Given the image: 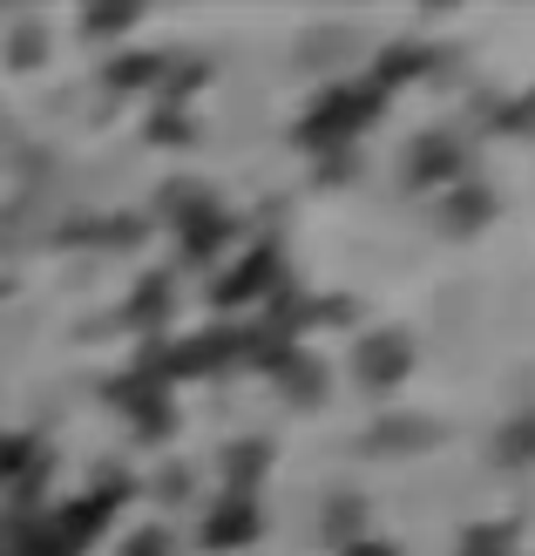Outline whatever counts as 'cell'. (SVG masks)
Returning a JSON list of instances; mask_svg holds the SVG:
<instances>
[{
  "instance_id": "6da1fadb",
  "label": "cell",
  "mask_w": 535,
  "mask_h": 556,
  "mask_svg": "<svg viewBox=\"0 0 535 556\" xmlns=\"http://www.w3.org/2000/svg\"><path fill=\"white\" fill-rule=\"evenodd\" d=\"M380 109H386V96L373 89V81H340V89H326L319 109L298 123V143H305V150H332V156H340L359 129H373V123H380Z\"/></svg>"
},
{
  "instance_id": "7a4b0ae2",
  "label": "cell",
  "mask_w": 535,
  "mask_h": 556,
  "mask_svg": "<svg viewBox=\"0 0 535 556\" xmlns=\"http://www.w3.org/2000/svg\"><path fill=\"white\" fill-rule=\"evenodd\" d=\"M413 359H420L413 332H400V326H373V332L359 340V353H353V374H359L366 394H393V387L413 374Z\"/></svg>"
},
{
  "instance_id": "3957f363",
  "label": "cell",
  "mask_w": 535,
  "mask_h": 556,
  "mask_svg": "<svg viewBox=\"0 0 535 556\" xmlns=\"http://www.w3.org/2000/svg\"><path fill=\"white\" fill-rule=\"evenodd\" d=\"M271 292H285V258H278L271 244H258V252H244V258H238V271H224L217 286H211V305L238 313V305L271 299Z\"/></svg>"
},
{
  "instance_id": "277c9868",
  "label": "cell",
  "mask_w": 535,
  "mask_h": 556,
  "mask_svg": "<svg viewBox=\"0 0 535 556\" xmlns=\"http://www.w3.org/2000/svg\"><path fill=\"white\" fill-rule=\"evenodd\" d=\"M204 549H244V543H258L265 536V509H258V495H217V503L204 509Z\"/></svg>"
},
{
  "instance_id": "5b68a950",
  "label": "cell",
  "mask_w": 535,
  "mask_h": 556,
  "mask_svg": "<svg viewBox=\"0 0 535 556\" xmlns=\"http://www.w3.org/2000/svg\"><path fill=\"white\" fill-rule=\"evenodd\" d=\"M461 177H468L461 136L434 129V136H420V143L407 150V184H413V190H441V184H461Z\"/></svg>"
},
{
  "instance_id": "8992f818",
  "label": "cell",
  "mask_w": 535,
  "mask_h": 556,
  "mask_svg": "<svg viewBox=\"0 0 535 556\" xmlns=\"http://www.w3.org/2000/svg\"><path fill=\"white\" fill-rule=\"evenodd\" d=\"M238 359V332L231 326H211L204 340H183L170 359H163V380H183V374H224Z\"/></svg>"
},
{
  "instance_id": "52a82bcc",
  "label": "cell",
  "mask_w": 535,
  "mask_h": 556,
  "mask_svg": "<svg viewBox=\"0 0 535 556\" xmlns=\"http://www.w3.org/2000/svg\"><path fill=\"white\" fill-rule=\"evenodd\" d=\"M271 374H278V387H285V401H292V407H319V401H326V367H319V359H305L298 346L278 359Z\"/></svg>"
},
{
  "instance_id": "ba28073f",
  "label": "cell",
  "mask_w": 535,
  "mask_h": 556,
  "mask_svg": "<svg viewBox=\"0 0 535 556\" xmlns=\"http://www.w3.org/2000/svg\"><path fill=\"white\" fill-rule=\"evenodd\" d=\"M413 448H434V421H413V414H393L366 434V455H413Z\"/></svg>"
},
{
  "instance_id": "9c48e42d",
  "label": "cell",
  "mask_w": 535,
  "mask_h": 556,
  "mask_svg": "<svg viewBox=\"0 0 535 556\" xmlns=\"http://www.w3.org/2000/svg\"><path fill=\"white\" fill-rule=\"evenodd\" d=\"M265 468H271V448H258V441H231V448H224V495H258Z\"/></svg>"
},
{
  "instance_id": "30bf717a",
  "label": "cell",
  "mask_w": 535,
  "mask_h": 556,
  "mask_svg": "<svg viewBox=\"0 0 535 556\" xmlns=\"http://www.w3.org/2000/svg\"><path fill=\"white\" fill-rule=\"evenodd\" d=\"M14 556H81V543H75V530L62 516H35V522H21Z\"/></svg>"
},
{
  "instance_id": "8fae6325",
  "label": "cell",
  "mask_w": 535,
  "mask_h": 556,
  "mask_svg": "<svg viewBox=\"0 0 535 556\" xmlns=\"http://www.w3.org/2000/svg\"><path fill=\"white\" fill-rule=\"evenodd\" d=\"M447 231H455V238H468V231H482L488 225V217H495V190L488 184H461L455 190V198H447Z\"/></svg>"
},
{
  "instance_id": "7c38bea8",
  "label": "cell",
  "mask_w": 535,
  "mask_h": 556,
  "mask_svg": "<svg viewBox=\"0 0 535 556\" xmlns=\"http://www.w3.org/2000/svg\"><path fill=\"white\" fill-rule=\"evenodd\" d=\"M183 225V258H211L224 238H231V217H224L217 204H196L190 217H177Z\"/></svg>"
},
{
  "instance_id": "4fadbf2b",
  "label": "cell",
  "mask_w": 535,
  "mask_h": 556,
  "mask_svg": "<svg viewBox=\"0 0 535 556\" xmlns=\"http://www.w3.org/2000/svg\"><path fill=\"white\" fill-rule=\"evenodd\" d=\"M428 68H434V54H428V48H413V41H393V48L380 54V62H373V89H380V96H393L407 75H428Z\"/></svg>"
},
{
  "instance_id": "5bb4252c",
  "label": "cell",
  "mask_w": 535,
  "mask_h": 556,
  "mask_svg": "<svg viewBox=\"0 0 535 556\" xmlns=\"http://www.w3.org/2000/svg\"><path fill=\"white\" fill-rule=\"evenodd\" d=\"M35 468H48V455L35 448V441H27V434H0V482L27 489V482H35Z\"/></svg>"
},
{
  "instance_id": "9a60e30c",
  "label": "cell",
  "mask_w": 535,
  "mask_h": 556,
  "mask_svg": "<svg viewBox=\"0 0 535 556\" xmlns=\"http://www.w3.org/2000/svg\"><path fill=\"white\" fill-rule=\"evenodd\" d=\"M455 556H515V522H474V530H461Z\"/></svg>"
},
{
  "instance_id": "2e32d148",
  "label": "cell",
  "mask_w": 535,
  "mask_h": 556,
  "mask_svg": "<svg viewBox=\"0 0 535 556\" xmlns=\"http://www.w3.org/2000/svg\"><path fill=\"white\" fill-rule=\"evenodd\" d=\"M495 462H501V468H528V462H535V414H515V421L501 428Z\"/></svg>"
},
{
  "instance_id": "e0dca14e",
  "label": "cell",
  "mask_w": 535,
  "mask_h": 556,
  "mask_svg": "<svg viewBox=\"0 0 535 556\" xmlns=\"http://www.w3.org/2000/svg\"><path fill=\"white\" fill-rule=\"evenodd\" d=\"M163 62H170V54H136V62H109V89H150V81H163Z\"/></svg>"
},
{
  "instance_id": "ac0fdd59",
  "label": "cell",
  "mask_w": 535,
  "mask_h": 556,
  "mask_svg": "<svg viewBox=\"0 0 535 556\" xmlns=\"http://www.w3.org/2000/svg\"><path fill=\"white\" fill-rule=\"evenodd\" d=\"M129 27H136V14H129V8H109V14H81V35H89V41L129 35Z\"/></svg>"
},
{
  "instance_id": "d6986e66",
  "label": "cell",
  "mask_w": 535,
  "mask_h": 556,
  "mask_svg": "<svg viewBox=\"0 0 535 556\" xmlns=\"http://www.w3.org/2000/svg\"><path fill=\"white\" fill-rule=\"evenodd\" d=\"M123 556H170V536H163V530H136L123 543Z\"/></svg>"
},
{
  "instance_id": "ffe728a7",
  "label": "cell",
  "mask_w": 535,
  "mask_h": 556,
  "mask_svg": "<svg viewBox=\"0 0 535 556\" xmlns=\"http://www.w3.org/2000/svg\"><path fill=\"white\" fill-rule=\"evenodd\" d=\"M35 48H48V35H41V27H21V35H14V62H21V68H27V62H41Z\"/></svg>"
},
{
  "instance_id": "44dd1931",
  "label": "cell",
  "mask_w": 535,
  "mask_h": 556,
  "mask_svg": "<svg viewBox=\"0 0 535 556\" xmlns=\"http://www.w3.org/2000/svg\"><path fill=\"white\" fill-rule=\"evenodd\" d=\"M501 129H522V136H535V89L509 109V116H501Z\"/></svg>"
},
{
  "instance_id": "7402d4cb",
  "label": "cell",
  "mask_w": 535,
  "mask_h": 556,
  "mask_svg": "<svg viewBox=\"0 0 535 556\" xmlns=\"http://www.w3.org/2000/svg\"><path fill=\"white\" fill-rule=\"evenodd\" d=\"M346 556H400V549H386V543H373V536H353Z\"/></svg>"
},
{
  "instance_id": "603a6c76",
  "label": "cell",
  "mask_w": 535,
  "mask_h": 556,
  "mask_svg": "<svg viewBox=\"0 0 535 556\" xmlns=\"http://www.w3.org/2000/svg\"><path fill=\"white\" fill-rule=\"evenodd\" d=\"M0 556H8V549H0Z\"/></svg>"
}]
</instances>
